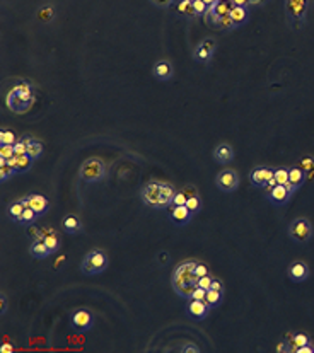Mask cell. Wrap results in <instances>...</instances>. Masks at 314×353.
<instances>
[{
    "label": "cell",
    "mask_w": 314,
    "mask_h": 353,
    "mask_svg": "<svg viewBox=\"0 0 314 353\" xmlns=\"http://www.w3.org/2000/svg\"><path fill=\"white\" fill-rule=\"evenodd\" d=\"M195 275H197L198 278H200V276L209 275V268H207V265H203V263L197 261V266H195Z\"/></svg>",
    "instance_id": "47"
},
{
    "label": "cell",
    "mask_w": 314,
    "mask_h": 353,
    "mask_svg": "<svg viewBox=\"0 0 314 353\" xmlns=\"http://www.w3.org/2000/svg\"><path fill=\"white\" fill-rule=\"evenodd\" d=\"M62 227L67 234H72V236H77V234H80L84 231V224L77 215H65L63 217Z\"/></svg>",
    "instance_id": "20"
},
{
    "label": "cell",
    "mask_w": 314,
    "mask_h": 353,
    "mask_svg": "<svg viewBox=\"0 0 314 353\" xmlns=\"http://www.w3.org/2000/svg\"><path fill=\"white\" fill-rule=\"evenodd\" d=\"M109 265V258L103 249H91L80 261V271L84 275H101Z\"/></svg>",
    "instance_id": "3"
},
{
    "label": "cell",
    "mask_w": 314,
    "mask_h": 353,
    "mask_svg": "<svg viewBox=\"0 0 314 353\" xmlns=\"http://www.w3.org/2000/svg\"><path fill=\"white\" fill-rule=\"evenodd\" d=\"M217 2H226V0H217Z\"/></svg>",
    "instance_id": "55"
},
{
    "label": "cell",
    "mask_w": 314,
    "mask_h": 353,
    "mask_svg": "<svg viewBox=\"0 0 314 353\" xmlns=\"http://www.w3.org/2000/svg\"><path fill=\"white\" fill-rule=\"evenodd\" d=\"M176 0H150V4L157 9H169V7L175 6Z\"/></svg>",
    "instance_id": "45"
},
{
    "label": "cell",
    "mask_w": 314,
    "mask_h": 353,
    "mask_svg": "<svg viewBox=\"0 0 314 353\" xmlns=\"http://www.w3.org/2000/svg\"><path fill=\"white\" fill-rule=\"evenodd\" d=\"M203 19H205V23L209 24V26H219V21H220V16L215 14L214 11H212V7H209V11L205 12V16H203Z\"/></svg>",
    "instance_id": "39"
},
{
    "label": "cell",
    "mask_w": 314,
    "mask_h": 353,
    "mask_svg": "<svg viewBox=\"0 0 314 353\" xmlns=\"http://www.w3.org/2000/svg\"><path fill=\"white\" fill-rule=\"evenodd\" d=\"M265 197L271 203V205H275V207H285L287 203H288V200L294 197V193L288 190L287 185H275L273 188H268V191H266Z\"/></svg>",
    "instance_id": "10"
},
{
    "label": "cell",
    "mask_w": 314,
    "mask_h": 353,
    "mask_svg": "<svg viewBox=\"0 0 314 353\" xmlns=\"http://www.w3.org/2000/svg\"><path fill=\"white\" fill-rule=\"evenodd\" d=\"M309 9V0H285V16L292 28L304 24Z\"/></svg>",
    "instance_id": "6"
},
{
    "label": "cell",
    "mask_w": 314,
    "mask_h": 353,
    "mask_svg": "<svg viewBox=\"0 0 314 353\" xmlns=\"http://www.w3.org/2000/svg\"><path fill=\"white\" fill-rule=\"evenodd\" d=\"M186 207H188V210L192 212L193 215L200 214L202 208H203V203H202L200 195L197 193V195H193V197H190L188 200H186Z\"/></svg>",
    "instance_id": "31"
},
{
    "label": "cell",
    "mask_w": 314,
    "mask_h": 353,
    "mask_svg": "<svg viewBox=\"0 0 314 353\" xmlns=\"http://www.w3.org/2000/svg\"><path fill=\"white\" fill-rule=\"evenodd\" d=\"M0 351H2V353H12V351H14V346L9 344V343H6V344H2V346H0Z\"/></svg>",
    "instance_id": "53"
},
{
    "label": "cell",
    "mask_w": 314,
    "mask_h": 353,
    "mask_svg": "<svg viewBox=\"0 0 314 353\" xmlns=\"http://www.w3.org/2000/svg\"><path fill=\"white\" fill-rule=\"evenodd\" d=\"M229 16H231V19H232V23H234L236 29L241 28V26H244V24L249 21V11H248V7L232 6L231 14H229Z\"/></svg>",
    "instance_id": "24"
},
{
    "label": "cell",
    "mask_w": 314,
    "mask_h": 353,
    "mask_svg": "<svg viewBox=\"0 0 314 353\" xmlns=\"http://www.w3.org/2000/svg\"><path fill=\"white\" fill-rule=\"evenodd\" d=\"M186 195L183 193V191H176V195H175V198H173V202H171V208L173 207H181V205H186Z\"/></svg>",
    "instance_id": "43"
},
{
    "label": "cell",
    "mask_w": 314,
    "mask_h": 353,
    "mask_svg": "<svg viewBox=\"0 0 314 353\" xmlns=\"http://www.w3.org/2000/svg\"><path fill=\"white\" fill-rule=\"evenodd\" d=\"M212 155H214V159L217 160L219 164L227 165L234 160V148H232L231 143L220 142L219 145H215V148L212 150Z\"/></svg>",
    "instance_id": "17"
},
{
    "label": "cell",
    "mask_w": 314,
    "mask_h": 353,
    "mask_svg": "<svg viewBox=\"0 0 314 353\" xmlns=\"http://www.w3.org/2000/svg\"><path fill=\"white\" fill-rule=\"evenodd\" d=\"M43 241H45V244L50 248V251H52V254L57 253V251L60 249V239H58L57 234H46V236L43 237Z\"/></svg>",
    "instance_id": "35"
},
{
    "label": "cell",
    "mask_w": 314,
    "mask_h": 353,
    "mask_svg": "<svg viewBox=\"0 0 314 353\" xmlns=\"http://www.w3.org/2000/svg\"><path fill=\"white\" fill-rule=\"evenodd\" d=\"M24 208H26V205L23 203V200H16V202H12L7 205V217L12 220V222H18V219L21 215H23V212H24Z\"/></svg>",
    "instance_id": "26"
},
{
    "label": "cell",
    "mask_w": 314,
    "mask_h": 353,
    "mask_svg": "<svg viewBox=\"0 0 314 353\" xmlns=\"http://www.w3.org/2000/svg\"><path fill=\"white\" fill-rule=\"evenodd\" d=\"M16 174H19V172L16 171L12 165L7 164V159H2V157H0V181L2 183L9 181L16 176Z\"/></svg>",
    "instance_id": "30"
},
{
    "label": "cell",
    "mask_w": 314,
    "mask_h": 353,
    "mask_svg": "<svg viewBox=\"0 0 314 353\" xmlns=\"http://www.w3.org/2000/svg\"><path fill=\"white\" fill-rule=\"evenodd\" d=\"M176 191L171 185L168 183H161V198H159V210H164V208L171 207V202L175 198Z\"/></svg>",
    "instance_id": "23"
},
{
    "label": "cell",
    "mask_w": 314,
    "mask_h": 353,
    "mask_svg": "<svg viewBox=\"0 0 314 353\" xmlns=\"http://www.w3.org/2000/svg\"><path fill=\"white\" fill-rule=\"evenodd\" d=\"M215 50H217V41L214 38H203V40L195 46L193 50V60L197 63H202V65H207V63L212 62L215 55Z\"/></svg>",
    "instance_id": "9"
},
{
    "label": "cell",
    "mask_w": 314,
    "mask_h": 353,
    "mask_svg": "<svg viewBox=\"0 0 314 353\" xmlns=\"http://www.w3.org/2000/svg\"><path fill=\"white\" fill-rule=\"evenodd\" d=\"M212 280H214V276H212L210 273L205 276H200L197 282V287H202V288H205V290H209V288L212 287Z\"/></svg>",
    "instance_id": "44"
},
{
    "label": "cell",
    "mask_w": 314,
    "mask_h": 353,
    "mask_svg": "<svg viewBox=\"0 0 314 353\" xmlns=\"http://www.w3.org/2000/svg\"><path fill=\"white\" fill-rule=\"evenodd\" d=\"M232 6H237V7H249L251 6V0H229Z\"/></svg>",
    "instance_id": "51"
},
{
    "label": "cell",
    "mask_w": 314,
    "mask_h": 353,
    "mask_svg": "<svg viewBox=\"0 0 314 353\" xmlns=\"http://www.w3.org/2000/svg\"><path fill=\"white\" fill-rule=\"evenodd\" d=\"M193 6H195V11H197L198 18H203V16H205V12L209 11V7H210V6H207L203 0H193Z\"/></svg>",
    "instance_id": "40"
},
{
    "label": "cell",
    "mask_w": 314,
    "mask_h": 353,
    "mask_svg": "<svg viewBox=\"0 0 314 353\" xmlns=\"http://www.w3.org/2000/svg\"><path fill=\"white\" fill-rule=\"evenodd\" d=\"M106 174H108L106 164L101 159H97V157H91V159L84 160L82 165H80V169H79L80 180H82L84 183H89V185L103 181L106 178Z\"/></svg>",
    "instance_id": "5"
},
{
    "label": "cell",
    "mask_w": 314,
    "mask_h": 353,
    "mask_svg": "<svg viewBox=\"0 0 314 353\" xmlns=\"http://www.w3.org/2000/svg\"><path fill=\"white\" fill-rule=\"evenodd\" d=\"M203 2H205L207 6H212V4H215V2H217V0H203Z\"/></svg>",
    "instance_id": "54"
},
{
    "label": "cell",
    "mask_w": 314,
    "mask_h": 353,
    "mask_svg": "<svg viewBox=\"0 0 314 353\" xmlns=\"http://www.w3.org/2000/svg\"><path fill=\"white\" fill-rule=\"evenodd\" d=\"M180 351H183V353H198V351H200V348H198L197 344L190 343V344H185V346H181Z\"/></svg>",
    "instance_id": "48"
},
{
    "label": "cell",
    "mask_w": 314,
    "mask_h": 353,
    "mask_svg": "<svg viewBox=\"0 0 314 353\" xmlns=\"http://www.w3.org/2000/svg\"><path fill=\"white\" fill-rule=\"evenodd\" d=\"M38 215L35 210H33V208H29V207H26L24 208V212H23V215L19 217L18 219V225H21V227H28V225H31V224H35L36 220H38Z\"/></svg>",
    "instance_id": "29"
},
{
    "label": "cell",
    "mask_w": 314,
    "mask_h": 353,
    "mask_svg": "<svg viewBox=\"0 0 314 353\" xmlns=\"http://www.w3.org/2000/svg\"><path fill=\"white\" fill-rule=\"evenodd\" d=\"M222 300H224V290H212V288H209V290H207L205 302L209 304L210 309L219 307V305L222 304Z\"/></svg>",
    "instance_id": "28"
},
{
    "label": "cell",
    "mask_w": 314,
    "mask_h": 353,
    "mask_svg": "<svg viewBox=\"0 0 314 353\" xmlns=\"http://www.w3.org/2000/svg\"><path fill=\"white\" fill-rule=\"evenodd\" d=\"M205 295H207V290L202 287H195V290L192 292V295H190V299H197V300H205ZM188 299V300H190Z\"/></svg>",
    "instance_id": "46"
},
{
    "label": "cell",
    "mask_w": 314,
    "mask_h": 353,
    "mask_svg": "<svg viewBox=\"0 0 314 353\" xmlns=\"http://www.w3.org/2000/svg\"><path fill=\"white\" fill-rule=\"evenodd\" d=\"M212 11L215 12L217 16H227V14H231V9H232V4L229 2V0H226V2H215V4H212Z\"/></svg>",
    "instance_id": "32"
},
{
    "label": "cell",
    "mask_w": 314,
    "mask_h": 353,
    "mask_svg": "<svg viewBox=\"0 0 314 353\" xmlns=\"http://www.w3.org/2000/svg\"><path fill=\"white\" fill-rule=\"evenodd\" d=\"M288 239L294 241L295 244H305L312 239L314 236V227L311 220L307 217H295L294 220H290L287 227Z\"/></svg>",
    "instance_id": "4"
},
{
    "label": "cell",
    "mask_w": 314,
    "mask_h": 353,
    "mask_svg": "<svg viewBox=\"0 0 314 353\" xmlns=\"http://www.w3.org/2000/svg\"><path fill=\"white\" fill-rule=\"evenodd\" d=\"M287 276L290 282L294 283H302L305 280L311 276V270H309V265L305 261H300V259H297V261H292L290 265L287 268Z\"/></svg>",
    "instance_id": "11"
},
{
    "label": "cell",
    "mask_w": 314,
    "mask_h": 353,
    "mask_svg": "<svg viewBox=\"0 0 314 353\" xmlns=\"http://www.w3.org/2000/svg\"><path fill=\"white\" fill-rule=\"evenodd\" d=\"M140 198L147 207L157 208L159 210V198H161V183H147L140 190Z\"/></svg>",
    "instance_id": "12"
},
{
    "label": "cell",
    "mask_w": 314,
    "mask_h": 353,
    "mask_svg": "<svg viewBox=\"0 0 314 353\" xmlns=\"http://www.w3.org/2000/svg\"><path fill=\"white\" fill-rule=\"evenodd\" d=\"M295 351H297V353H314V351H312V346H311V344H304V346H299V348H295Z\"/></svg>",
    "instance_id": "52"
},
{
    "label": "cell",
    "mask_w": 314,
    "mask_h": 353,
    "mask_svg": "<svg viewBox=\"0 0 314 353\" xmlns=\"http://www.w3.org/2000/svg\"><path fill=\"white\" fill-rule=\"evenodd\" d=\"M152 75H154V79L161 80V82H168V80H171L173 75H175L173 63L169 62V60L155 62L154 67H152Z\"/></svg>",
    "instance_id": "18"
},
{
    "label": "cell",
    "mask_w": 314,
    "mask_h": 353,
    "mask_svg": "<svg viewBox=\"0 0 314 353\" xmlns=\"http://www.w3.org/2000/svg\"><path fill=\"white\" fill-rule=\"evenodd\" d=\"M307 180V172L300 167H290L288 169V183L294 186L295 190H299Z\"/></svg>",
    "instance_id": "25"
},
{
    "label": "cell",
    "mask_w": 314,
    "mask_h": 353,
    "mask_svg": "<svg viewBox=\"0 0 314 353\" xmlns=\"http://www.w3.org/2000/svg\"><path fill=\"white\" fill-rule=\"evenodd\" d=\"M24 142L28 143V152L26 154L31 157L33 160H38L41 155H43V150H45V145L43 142H40V140L33 138L31 135H23Z\"/></svg>",
    "instance_id": "21"
},
{
    "label": "cell",
    "mask_w": 314,
    "mask_h": 353,
    "mask_svg": "<svg viewBox=\"0 0 314 353\" xmlns=\"http://www.w3.org/2000/svg\"><path fill=\"white\" fill-rule=\"evenodd\" d=\"M239 185H241L239 174L231 167L222 169V171L215 176V186H217L222 193H234V191L239 188Z\"/></svg>",
    "instance_id": "8"
},
{
    "label": "cell",
    "mask_w": 314,
    "mask_h": 353,
    "mask_svg": "<svg viewBox=\"0 0 314 353\" xmlns=\"http://www.w3.org/2000/svg\"><path fill=\"white\" fill-rule=\"evenodd\" d=\"M14 152H16V155H24L28 152V143L24 142L23 137L14 143Z\"/></svg>",
    "instance_id": "42"
},
{
    "label": "cell",
    "mask_w": 314,
    "mask_h": 353,
    "mask_svg": "<svg viewBox=\"0 0 314 353\" xmlns=\"http://www.w3.org/2000/svg\"><path fill=\"white\" fill-rule=\"evenodd\" d=\"M212 290H224V282L219 278V276H214V280H212Z\"/></svg>",
    "instance_id": "49"
},
{
    "label": "cell",
    "mask_w": 314,
    "mask_h": 353,
    "mask_svg": "<svg viewBox=\"0 0 314 353\" xmlns=\"http://www.w3.org/2000/svg\"><path fill=\"white\" fill-rule=\"evenodd\" d=\"M33 162H35V160H33L28 154H24V155H16L14 169H16V171H18L19 174H24V172L31 171Z\"/></svg>",
    "instance_id": "27"
},
{
    "label": "cell",
    "mask_w": 314,
    "mask_h": 353,
    "mask_svg": "<svg viewBox=\"0 0 314 353\" xmlns=\"http://www.w3.org/2000/svg\"><path fill=\"white\" fill-rule=\"evenodd\" d=\"M195 266H197V261L188 259V261L181 263L180 266H176V270L171 275V288L181 299L188 300L195 287H197L198 276L195 275Z\"/></svg>",
    "instance_id": "1"
},
{
    "label": "cell",
    "mask_w": 314,
    "mask_h": 353,
    "mask_svg": "<svg viewBox=\"0 0 314 353\" xmlns=\"http://www.w3.org/2000/svg\"><path fill=\"white\" fill-rule=\"evenodd\" d=\"M312 351H314V344H312Z\"/></svg>",
    "instance_id": "56"
},
{
    "label": "cell",
    "mask_w": 314,
    "mask_h": 353,
    "mask_svg": "<svg viewBox=\"0 0 314 353\" xmlns=\"http://www.w3.org/2000/svg\"><path fill=\"white\" fill-rule=\"evenodd\" d=\"M210 312V307L205 300H197V299H190L188 304H186V314H188L190 319L193 321H203L207 319Z\"/></svg>",
    "instance_id": "13"
},
{
    "label": "cell",
    "mask_w": 314,
    "mask_h": 353,
    "mask_svg": "<svg viewBox=\"0 0 314 353\" xmlns=\"http://www.w3.org/2000/svg\"><path fill=\"white\" fill-rule=\"evenodd\" d=\"M176 14L181 16V18L188 19V21H193V19H198V14L195 11V6H193V0H176Z\"/></svg>",
    "instance_id": "19"
},
{
    "label": "cell",
    "mask_w": 314,
    "mask_h": 353,
    "mask_svg": "<svg viewBox=\"0 0 314 353\" xmlns=\"http://www.w3.org/2000/svg\"><path fill=\"white\" fill-rule=\"evenodd\" d=\"M16 155V152H14V145H0V157L2 159H12V157Z\"/></svg>",
    "instance_id": "41"
},
{
    "label": "cell",
    "mask_w": 314,
    "mask_h": 353,
    "mask_svg": "<svg viewBox=\"0 0 314 353\" xmlns=\"http://www.w3.org/2000/svg\"><path fill=\"white\" fill-rule=\"evenodd\" d=\"M6 104H7V108L16 114L28 113L29 109H31V106L35 104V96H33L31 86H29L28 82L18 84V86L7 94Z\"/></svg>",
    "instance_id": "2"
},
{
    "label": "cell",
    "mask_w": 314,
    "mask_h": 353,
    "mask_svg": "<svg viewBox=\"0 0 314 353\" xmlns=\"http://www.w3.org/2000/svg\"><path fill=\"white\" fill-rule=\"evenodd\" d=\"M0 305H2V307H0V314H6L7 312V309H9V304H7V299H6V293H0Z\"/></svg>",
    "instance_id": "50"
},
{
    "label": "cell",
    "mask_w": 314,
    "mask_h": 353,
    "mask_svg": "<svg viewBox=\"0 0 314 353\" xmlns=\"http://www.w3.org/2000/svg\"><path fill=\"white\" fill-rule=\"evenodd\" d=\"M273 180L277 181V185H287L288 183V169L287 167L273 169Z\"/></svg>",
    "instance_id": "36"
},
{
    "label": "cell",
    "mask_w": 314,
    "mask_h": 353,
    "mask_svg": "<svg viewBox=\"0 0 314 353\" xmlns=\"http://www.w3.org/2000/svg\"><path fill=\"white\" fill-rule=\"evenodd\" d=\"M220 31H234L236 29V26H234V23H232V19H231V16H222V18H220V21H219V26H217Z\"/></svg>",
    "instance_id": "38"
},
{
    "label": "cell",
    "mask_w": 314,
    "mask_h": 353,
    "mask_svg": "<svg viewBox=\"0 0 314 353\" xmlns=\"http://www.w3.org/2000/svg\"><path fill=\"white\" fill-rule=\"evenodd\" d=\"M36 18H38V21H41V23H52L53 18H55V11H53V7H50V6H43L40 11H38Z\"/></svg>",
    "instance_id": "33"
},
{
    "label": "cell",
    "mask_w": 314,
    "mask_h": 353,
    "mask_svg": "<svg viewBox=\"0 0 314 353\" xmlns=\"http://www.w3.org/2000/svg\"><path fill=\"white\" fill-rule=\"evenodd\" d=\"M290 344H292V348H294V351H295V348L304 346V344H311V338H309L307 334H304V333H295L294 336H292Z\"/></svg>",
    "instance_id": "34"
},
{
    "label": "cell",
    "mask_w": 314,
    "mask_h": 353,
    "mask_svg": "<svg viewBox=\"0 0 314 353\" xmlns=\"http://www.w3.org/2000/svg\"><path fill=\"white\" fill-rule=\"evenodd\" d=\"M94 326V314L89 309H75L70 314V327L77 333H87Z\"/></svg>",
    "instance_id": "7"
},
{
    "label": "cell",
    "mask_w": 314,
    "mask_h": 353,
    "mask_svg": "<svg viewBox=\"0 0 314 353\" xmlns=\"http://www.w3.org/2000/svg\"><path fill=\"white\" fill-rule=\"evenodd\" d=\"M193 219V214L188 210L186 205H181V207H173L171 212H169V220H171L173 225L176 227H185L192 222Z\"/></svg>",
    "instance_id": "16"
},
{
    "label": "cell",
    "mask_w": 314,
    "mask_h": 353,
    "mask_svg": "<svg viewBox=\"0 0 314 353\" xmlns=\"http://www.w3.org/2000/svg\"><path fill=\"white\" fill-rule=\"evenodd\" d=\"M271 178H273V169L263 167V165H258V167H254L249 172V183H251L254 188H266Z\"/></svg>",
    "instance_id": "14"
},
{
    "label": "cell",
    "mask_w": 314,
    "mask_h": 353,
    "mask_svg": "<svg viewBox=\"0 0 314 353\" xmlns=\"http://www.w3.org/2000/svg\"><path fill=\"white\" fill-rule=\"evenodd\" d=\"M21 200H23L24 205L29 207V208H33V210H35L40 217L50 210V202L43 197V195H40V193H31V195H28V197H24V198H21Z\"/></svg>",
    "instance_id": "15"
},
{
    "label": "cell",
    "mask_w": 314,
    "mask_h": 353,
    "mask_svg": "<svg viewBox=\"0 0 314 353\" xmlns=\"http://www.w3.org/2000/svg\"><path fill=\"white\" fill-rule=\"evenodd\" d=\"M18 142L16 135L9 130H2L0 131V145H14Z\"/></svg>",
    "instance_id": "37"
},
{
    "label": "cell",
    "mask_w": 314,
    "mask_h": 353,
    "mask_svg": "<svg viewBox=\"0 0 314 353\" xmlns=\"http://www.w3.org/2000/svg\"><path fill=\"white\" fill-rule=\"evenodd\" d=\"M29 254L36 259H45L52 254V251H50L48 246L45 244L43 239H35L31 242V246H29Z\"/></svg>",
    "instance_id": "22"
}]
</instances>
